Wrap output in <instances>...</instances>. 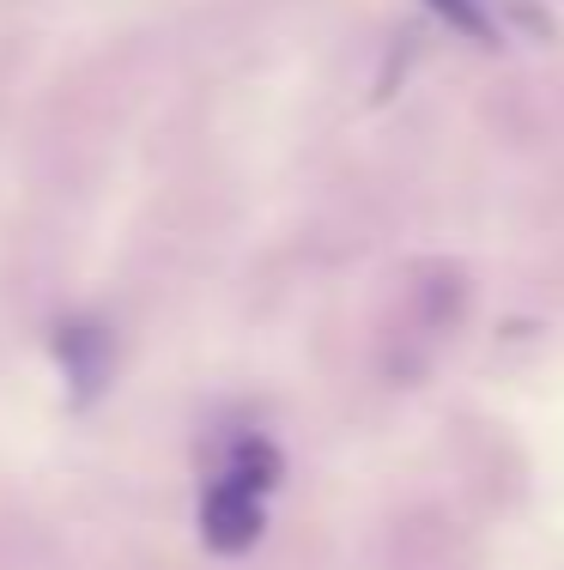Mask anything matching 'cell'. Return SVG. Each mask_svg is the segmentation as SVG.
I'll return each instance as SVG.
<instances>
[{
    "label": "cell",
    "mask_w": 564,
    "mask_h": 570,
    "mask_svg": "<svg viewBox=\"0 0 564 570\" xmlns=\"http://www.w3.org/2000/svg\"><path fill=\"white\" fill-rule=\"evenodd\" d=\"M261 528H267L261 492L237 485L231 473H212L207 492H200V540L212 552H225V559H237V552H249L261 540Z\"/></svg>",
    "instance_id": "cell-1"
},
{
    "label": "cell",
    "mask_w": 564,
    "mask_h": 570,
    "mask_svg": "<svg viewBox=\"0 0 564 570\" xmlns=\"http://www.w3.org/2000/svg\"><path fill=\"white\" fill-rule=\"evenodd\" d=\"M56 364L67 376V401L91 406L110 383V364H116V341L98 316H67L56 328Z\"/></svg>",
    "instance_id": "cell-2"
},
{
    "label": "cell",
    "mask_w": 564,
    "mask_h": 570,
    "mask_svg": "<svg viewBox=\"0 0 564 570\" xmlns=\"http://www.w3.org/2000/svg\"><path fill=\"white\" fill-rule=\"evenodd\" d=\"M219 473H231L237 485H249V492H274L279 480H286V455H279V443L274 438H261V431H249V438H237L231 450H225V468Z\"/></svg>",
    "instance_id": "cell-3"
},
{
    "label": "cell",
    "mask_w": 564,
    "mask_h": 570,
    "mask_svg": "<svg viewBox=\"0 0 564 570\" xmlns=\"http://www.w3.org/2000/svg\"><path fill=\"white\" fill-rule=\"evenodd\" d=\"M425 7H432L455 37H467V43H479V49H498V19H492L479 0H425Z\"/></svg>",
    "instance_id": "cell-4"
},
{
    "label": "cell",
    "mask_w": 564,
    "mask_h": 570,
    "mask_svg": "<svg viewBox=\"0 0 564 570\" xmlns=\"http://www.w3.org/2000/svg\"><path fill=\"white\" fill-rule=\"evenodd\" d=\"M486 12H504V24L516 37H528V43H553V19H546L541 0H479Z\"/></svg>",
    "instance_id": "cell-5"
}]
</instances>
